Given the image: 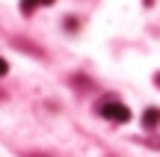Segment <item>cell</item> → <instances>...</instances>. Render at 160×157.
<instances>
[{
	"label": "cell",
	"mask_w": 160,
	"mask_h": 157,
	"mask_svg": "<svg viewBox=\"0 0 160 157\" xmlns=\"http://www.w3.org/2000/svg\"><path fill=\"white\" fill-rule=\"evenodd\" d=\"M98 113H101L107 122H116V125H125L131 122V110H128L122 101H104L101 107H98Z\"/></svg>",
	"instance_id": "obj_1"
},
{
	"label": "cell",
	"mask_w": 160,
	"mask_h": 157,
	"mask_svg": "<svg viewBox=\"0 0 160 157\" xmlns=\"http://www.w3.org/2000/svg\"><path fill=\"white\" fill-rule=\"evenodd\" d=\"M142 125H145V128H157V125H160V110H157V107H148V110L142 113Z\"/></svg>",
	"instance_id": "obj_2"
},
{
	"label": "cell",
	"mask_w": 160,
	"mask_h": 157,
	"mask_svg": "<svg viewBox=\"0 0 160 157\" xmlns=\"http://www.w3.org/2000/svg\"><path fill=\"white\" fill-rule=\"evenodd\" d=\"M53 0H21V12L24 15H30L33 9H39V6H51Z\"/></svg>",
	"instance_id": "obj_3"
},
{
	"label": "cell",
	"mask_w": 160,
	"mask_h": 157,
	"mask_svg": "<svg viewBox=\"0 0 160 157\" xmlns=\"http://www.w3.org/2000/svg\"><path fill=\"white\" fill-rule=\"evenodd\" d=\"M6 71H9V62H6V59H0V77H3Z\"/></svg>",
	"instance_id": "obj_4"
},
{
	"label": "cell",
	"mask_w": 160,
	"mask_h": 157,
	"mask_svg": "<svg viewBox=\"0 0 160 157\" xmlns=\"http://www.w3.org/2000/svg\"><path fill=\"white\" fill-rule=\"evenodd\" d=\"M154 83H157V86H160V74H157V77H154Z\"/></svg>",
	"instance_id": "obj_5"
}]
</instances>
